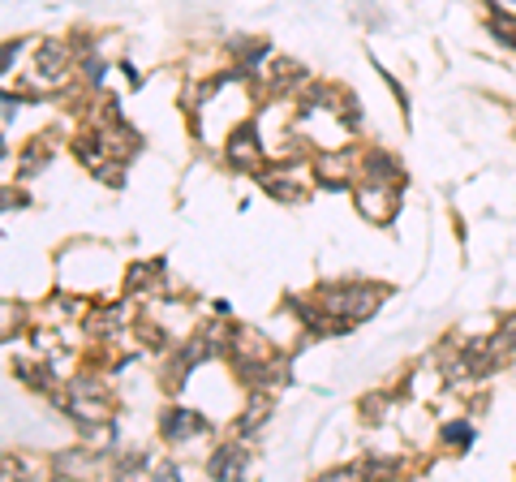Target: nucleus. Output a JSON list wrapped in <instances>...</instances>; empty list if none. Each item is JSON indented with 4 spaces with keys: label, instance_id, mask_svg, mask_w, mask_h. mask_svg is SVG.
<instances>
[{
    "label": "nucleus",
    "instance_id": "20e7f679",
    "mask_svg": "<svg viewBox=\"0 0 516 482\" xmlns=\"http://www.w3.org/2000/svg\"><path fill=\"white\" fill-rule=\"evenodd\" d=\"M353 198H357V211H362L370 225H392V215H396V185H383V181L362 177V185L353 190Z\"/></svg>",
    "mask_w": 516,
    "mask_h": 482
},
{
    "label": "nucleus",
    "instance_id": "39448f33",
    "mask_svg": "<svg viewBox=\"0 0 516 482\" xmlns=\"http://www.w3.org/2000/svg\"><path fill=\"white\" fill-rule=\"evenodd\" d=\"M207 431H212V422L202 418L198 409H185V405H168L164 418H160L164 444H185L190 435H207Z\"/></svg>",
    "mask_w": 516,
    "mask_h": 482
},
{
    "label": "nucleus",
    "instance_id": "9b49d317",
    "mask_svg": "<svg viewBox=\"0 0 516 482\" xmlns=\"http://www.w3.org/2000/svg\"><path fill=\"white\" fill-rule=\"evenodd\" d=\"M302 65H297V60H275L272 65V90L275 95H284V90L293 87V82H302Z\"/></svg>",
    "mask_w": 516,
    "mask_h": 482
},
{
    "label": "nucleus",
    "instance_id": "f257e3e1",
    "mask_svg": "<svg viewBox=\"0 0 516 482\" xmlns=\"http://www.w3.org/2000/svg\"><path fill=\"white\" fill-rule=\"evenodd\" d=\"M315 298H319V306L327 310V315L345 319V323H362V319H370L375 310H379V301L387 298V288L349 280V285H319Z\"/></svg>",
    "mask_w": 516,
    "mask_h": 482
},
{
    "label": "nucleus",
    "instance_id": "0eeeda50",
    "mask_svg": "<svg viewBox=\"0 0 516 482\" xmlns=\"http://www.w3.org/2000/svg\"><path fill=\"white\" fill-rule=\"evenodd\" d=\"M65 74H69V47L65 44H39L35 78H39V82H52V87H61Z\"/></svg>",
    "mask_w": 516,
    "mask_h": 482
},
{
    "label": "nucleus",
    "instance_id": "7ed1b4c3",
    "mask_svg": "<svg viewBox=\"0 0 516 482\" xmlns=\"http://www.w3.org/2000/svg\"><path fill=\"white\" fill-rule=\"evenodd\" d=\"M224 160L228 168L237 173H258L263 168V138H258V125H237L224 142Z\"/></svg>",
    "mask_w": 516,
    "mask_h": 482
},
{
    "label": "nucleus",
    "instance_id": "f8f14e48",
    "mask_svg": "<svg viewBox=\"0 0 516 482\" xmlns=\"http://www.w3.org/2000/svg\"><path fill=\"white\" fill-rule=\"evenodd\" d=\"M52 469H57L61 478H69V474H77V469H91V452L69 448V452H61V456H52Z\"/></svg>",
    "mask_w": 516,
    "mask_h": 482
},
{
    "label": "nucleus",
    "instance_id": "423d86ee",
    "mask_svg": "<svg viewBox=\"0 0 516 482\" xmlns=\"http://www.w3.org/2000/svg\"><path fill=\"white\" fill-rule=\"evenodd\" d=\"M362 177L370 181H383V185H400L405 181V164L396 160L392 151H383V147H370L362 155Z\"/></svg>",
    "mask_w": 516,
    "mask_h": 482
},
{
    "label": "nucleus",
    "instance_id": "dca6fc26",
    "mask_svg": "<svg viewBox=\"0 0 516 482\" xmlns=\"http://www.w3.org/2000/svg\"><path fill=\"white\" fill-rule=\"evenodd\" d=\"M82 74H87V82H91V87H99V82L108 78V65L91 57V60H82Z\"/></svg>",
    "mask_w": 516,
    "mask_h": 482
},
{
    "label": "nucleus",
    "instance_id": "1a4fd4ad",
    "mask_svg": "<svg viewBox=\"0 0 516 482\" xmlns=\"http://www.w3.org/2000/svg\"><path fill=\"white\" fill-rule=\"evenodd\" d=\"M267 418H272V396H267V392L258 388L254 396H250V405H245V414L237 418V435H242V439H245V435H254V431H258V426H263Z\"/></svg>",
    "mask_w": 516,
    "mask_h": 482
},
{
    "label": "nucleus",
    "instance_id": "f3484780",
    "mask_svg": "<svg viewBox=\"0 0 516 482\" xmlns=\"http://www.w3.org/2000/svg\"><path fill=\"white\" fill-rule=\"evenodd\" d=\"M383 405H387V396H366V401H362L366 418H370V422H379V418H383Z\"/></svg>",
    "mask_w": 516,
    "mask_h": 482
},
{
    "label": "nucleus",
    "instance_id": "6e6552de",
    "mask_svg": "<svg viewBox=\"0 0 516 482\" xmlns=\"http://www.w3.org/2000/svg\"><path fill=\"white\" fill-rule=\"evenodd\" d=\"M245 466H250V452H245L242 444H224V448L212 452L207 474H212V478H242Z\"/></svg>",
    "mask_w": 516,
    "mask_h": 482
},
{
    "label": "nucleus",
    "instance_id": "f03ea898",
    "mask_svg": "<svg viewBox=\"0 0 516 482\" xmlns=\"http://www.w3.org/2000/svg\"><path fill=\"white\" fill-rule=\"evenodd\" d=\"M357 173H362V155H357L353 147L327 151V155H315V181H319V185H327V190H349Z\"/></svg>",
    "mask_w": 516,
    "mask_h": 482
},
{
    "label": "nucleus",
    "instance_id": "ddd939ff",
    "mask_svg": "<svg viewBox=\"0 0 516 482\" xmlns=\"http://www.w3.org/2000/svg\"><path fill=\"white\" fill-rule=\"evenodd\" d=\"M439 444H448V448H470V444H473V426H470V422H465V418L443 422Z\"/></svg>",
    "mask_w": 516,
    "mask_h": 482
},
{
    "label": "nucleus",
    "instance_id": "4468645a",
    "mask_svg": "<svg viewBox=\"0 0 516 482\" xmlns=\"http://www.w3.org/2000/svg\"><path fill=\"white\" fill-rule=\"evenodd\" d=\"M490 35H495L503 47H512V52H516V17L495 14V17H490Z\"/></svg>",
    "mask_w": 516,
    "mask_h": 482
},
{
    "label": "nucleus",
    "instance_id": "a211bd4d",
    "mask_svg": "<svg viewBox=\"0 0 516 482\" xmlns=\"http://www.w3.org/2000/svg\"><path fill=\"white\" fill-rule=\"evenodd\" d=\"M379 78H383V82H387V87H392V95H396V104H400V108H409V100H405V87H400V82H396V78H392V74H387V69H383V65H379Z\"/></svg>",
    "mask_w": 516,
    "mask_h": 482
},
{
    "label": "nucleus",
    "instance_id": "2eb2a0df",
    "mask_svg": "<svg viewBox=\"0 0 516 482\" xmlns=\"http://www.w3.org/2000/svg\"><path fill=\"white\" fill-rule=\"evenodd\" d=\"M95 173V181H104V185H112V190H121L125 185V160L117 164V160H104L99 168H91Z\"/></svg>",
    "mask_w": 516,
    "mask_h": 482
},
{
    "label": "nucleus",
    "instance_id": "9d476101",
    "mask_svg": "<svg viewBox=\"0 0 516 482\" xmlns=\"http://www.w3.org/2000/svg\"><path fill=\"white\" fill-rule=\"evenodd\" d=\"M52 160V138H35L31 147H22L17 155V164H22V177H35V173H44V164Z\"/></svg>",
    "mask_w": 516,
    "mask_h": 482
}]
</instances>
